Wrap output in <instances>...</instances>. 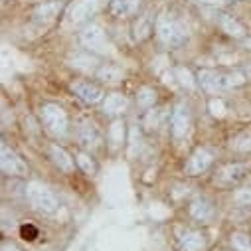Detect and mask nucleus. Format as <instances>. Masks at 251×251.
I'll use <instances>...</instances> for the list:
<instances>
[{"label": "nucleus", "mask_w": 251, "mask_h": 251, "mask_svg": "<svg viewBox=\"0 0 251 251\" xmlns=\"http://www.w3.org/2000/svg\"><path fill=\"white\" fill-rule=\"evenodd\" d=\"M156 36L168 48H180L188 40V28L168 12L156 18Z\"/></svg>", "instance_id": "f257e3e1"}, {"label": "nucleus", "mask_w": 251, "mask_h": 251, "mask_svg": "<svg viewBox=\"0 0 251 251\" xmlns=\"http://www.w3.org/2000/svg\"><path fill=\"white\" fill-rule=\"evenodd\" d=\"M40 119H42V125L44 129L55 137V139H61L68 135V129H70V117L66 113V109L57 105V103H44L42 109H40Z\"/></svg>", "instance_id": "f03ea898"}, {"label": "nucleus", "mask_w": 251, "mask_h": 251, "mask_svg": "<svg viewBox=\"0 0 251 251\" xmlns=\"http://www.w3.org/2000/svg\"><path fill=\"white\" fill-rule=\"evenodd\" d=\"M26 200L30 202V206L42 214H53L59 208V202L55 198V194L50 190V188L38 180H32L26 184Z\"/></svg>", "instance_id": "7ed1b4c3"}, {"label": "nucleus", "mask_w": 251, "mask_h": 251, "mask_svg": "<svg viewBox=\"0 0 251 251\" xmlns=\"http://www.w3.org/2000/svg\"><path fill=\"white\" fill-rule=\"evenodd\" d=\"M198 81L200 85L210 91V93H218L224 89H231L237 87L245 81V75L241 72H231V74H224V72H214V70H202L198 74Z\"/></svg>", "instance_id": "20e7f679"}, {"label": "nucleus", "mask_w": 251, "mask_h": 251, "mask_svg": "<svg viewBox=\"0 0 251 251\" xmlns=\"http://www.w3.org/2000/svg\"><path fill=\"white\" fill-rule=\"evenodd\" d=\"M0 168L6 176H26L28 174V164L20 158L16 151H12L8 145L2 143L0 147Z\"/></svg>", "instance_id": "39448f33"}, {"label": "nucleus", "mask_w": 251, "mask_h": 251, "mask_svg": "<svg viewBox=\"0 0 251 251\" xmlns=\"http://www.w3.org/2000/svg\"><path fill=\"white\" fill-rule=\"evenodd\" d=\"M79 42L85 50L95 51V53H107V50H109L107 40H105V32L97 24H87L79 32Z\"/></svg>", "instance_id": "423d86ee"}, {"label": "nucleus", "mask_w": 251, "mask_h": 251, "mask_svg": "<svg viewBox=\"0 0 251 251\" xmlns=\"http://www.w3.org/2000/svg\"><path fill=\"white\" fill-rule=\"evenodd\" d=\"M192 127V117H190V109L186 103H178L170 115V133L174 139H184L190 133Z\"/></svg>", "instance_id": "0eeeda50"}, {"label": "nucleus", "mask_w": 251, "mask_h": 251, "mask_svg": "<svg viewBox=\"0 0 251 251\" xmlns=\"http://www.w3.org/2000/svg\"><path fill=\"white\" fill-rule=\"evenodd\" d=\"M77 141L89 149V151H95L103 145V135L99 131V127L91 121V119H81L79 125H77Z\"/></svg>", "instance_id": "6e6552de"}, {"label": "nucleus", "mask_w": 251, "mask_h": 251, "mask_svg": "<svg viewBox=\"0 0 251 251\" xmlns=\"http://www.w3.org/2000/svg\"><path fill=\"white\" fill-rule=\"evenodd\" d=\"M212 162H214L212 151H208V149H196V151L190 154V158L186 160L184 172H186L188 176H198V174L206 172V170L212 166Z\"/></svg>", "instance_id": "1a4fd4ad"}, {"label": "nucleus", "mask_w": 251, "mask_h": 251, "mask_svg": "<svg viewBox=\"0 0 251 251\" xmlns=\"http://www.w3.org/2000/svg\"><path fill=\"white\" fill-rule=\"evenodd\" d=\"M249 172V164L247 162H235V164H227L224 166L218 176H216V182L220 186H233L237 182H241Z\"/></svg>", "instance_id": "9d476101"}, {"label": "nucleus", "mask_w": 251, "mask_h": 251, "mask_svg": "<svg viewBox=\"0 0 251 251\" xmlns=\"http://www.w3.org/2000/svg\"><path fill=\"white\" fill-rule=\"evenodd\" d=\"M72 91L87 105H97L99 101L105 99V93L99 85L91 83V81H74L72 83Z\"/></svg>", "instance_id": "9b49d317"}, {"label": "nucleus", "mask_w": 251, "mask_h": 251, "mask_svg": "<svg viewBox=\"0 0 251 251\" xmlns=\"http://www.w3.org/2000/svg\"><path fill=\"white\" fill-rule=\"evenodd\" d=\"M97 10H99V0H79L77 4H74L70 12V20L74 24H83L91 16H95Z\"/></svg>", "instance_id": "f8f14e48"}, {"label": "nucleus", "mask_w": 251, "mask_h": 251, "mask_svg": "<svg viewBox=\"0 0 251 251\" xmlns=\"http://www.w3.org/2000/svg\"><path fill=\"white\" fill-rule=\"evenodd\" d=\"M70 66L85 74H95L99 70V59L91 51H75L70 55Z\"/></svg>", "instance_id": "ddd939ff"}, {"label": "nucleus", "mask_w": 251, "mask_h": 251, "mask_svg": "<svg viewBox=\"0 0 251 251\" xmlns=\"http://www.w3.org/2000/svg\"><path fill=\"white\" fill-rule=\"evenodd\" d=\"M127 107H129V99L123 93H109L103 99V113L109 117H117V115L125 113Z\"/></svg>", "instance_id": "4468645a"}, {"label": "nucleus", "mask_w": 251, "mask_h": 251, "mask_svg": "<svg viewBox=\"0 0 251 251\" xmlns=\"http://www.w3.org/2000/svg\"><path fill=\"white\" fill-rule=\"evenodd\" d=\"M216 22H218V26H220L227 36H231V38H243V36H245V28H243V24L237 22L231 14L218 12Z\"/></svg>", "instance_id": "2eb2a0df"}, {"label": "nucleus", "mask_w": 251, "mask_h": 251, "mask_svg": "<svg viewBox=\"0 0 251 251\" xmlns=\"http://www.w3.org/2000/svg\"><path fill=\"white\" fill-rule=\"evenodd\" d=\"M50 156L53 160V164L59 168V170H64V172H72L75 168V162L72 158V154L64 149V147H59V145H51L50 147Z\"/></svg>", "instance_id": "dca6fc26"}, {"label": "nucleus", "mask_w": 251, "mask_h": 251, "mask_svg": "<svg viewBox=\"0 0 251 251\" xmlns=\"http://www.w3.org/2000/svg\"><path fill=\"white\" fill-rule=\"evenodd\" d=\"M180 247L182 251H202L206 247V237L200 231L186 229L184 233H180Z\"/></svg>", "instance_id": "f3484780"}, {"label": "nucleus", "mask_w": 251, "mask_h": 251, "mask_svg": "<svg viewBox=\"0 0 251 251\" xmlns=\"http://www.w3.org/2000/svg\"><path fill=\"white\" fill-rule=\"evenodd\" d=\"M141 2H143V0H111L109 8H111L113 16L127 18V16H131V14H135L139 10Z\"/></svg>", "instance_id": "a211bd4d"}, {"label": "nucleus", "mask_w": 251, "mask_h": 251, "mask_svg": "<svg viewBox=\"0 0 251 251\" xmlns=\"http://www.w3.org/2000/svg\"><path fill=\"white\" fill-rule=\"evenodd\" d=\"M190 216L198 222H210L214 216V206L208 198H196L190 204Z\"/></svg>", "instance_id": "6ab92c4d"}, {"label": "nucleus", "mask_w": 251, "mask_h": 251, "mask_svg": "<svg viewBox=\"0 0 251 251\" xmlns=\"http://www.w3.org/2000/svg\"><path fill=\"white\" fill-rule=\"evenodd\" d=\"M59 12H61V2H59V0H50V2H44V4H40L34 10V20H38V22H51Z\"/></svg>", "instance_id": "aec40b11"}, {"label": "nucleus", "mask_w": 251, "mask_h": 251, "mask_svg": "<svg viewBox=\"0 0 251 251\" xmlns=\"http://www.w3.org/2000/svg\"><path fill=\"white\" fill-rule=\"evenodd\" d=\"M152 16H151V12H145L143 16H139L137 18V22H135V26H133V30H135V40H139V42H143V40H147L149 36H151V32H152Z\"/></svg>", "instance_id": "412c9836"}, {"label": "nucleus", "mask_w": 251, "mask_h": 251, "mask_svg": "<svg viewBox=\"0 0 251 251\" xmlns=\"http://www.w3.org/2000/svg\"><path fill=\"white\" fill-rule=\"evenodd\" d=\"M95 77L101 79V81H109V83H115V81H121L123 79V70L113 66V64H103L99 66V70L95 72Z\"/></svg>", "instance_id": "4be33fe9"}, {"label": "nucleus", "mask_w": 251, "mask_h": 251, "mask_svg": "<svg viewBox=\"0 0 251 251\" xmlns=\"http://www.w3.org/2000/svg\"><path fill=\"white\" fill-rule=\"evenodd\" d=\"M137 103L141 109H151L154 103H156V91L149 85H143L139 91H137Z\"/></svg>", "instance_id": "5701e85b"}, {"label": "nucleus", "mask_w": 251, "mask_h": 251, "mask_svg": "<svg viewBox=\"0 0 251 251\" xmlns=\"http://www.w3.org/2000/svg\"><path fill=\"white\" fill-rule=\"evenodd\" d=\"M109 141L113 143V147H121L125 141V123L123 121H115L109 129Z\"/></svg>", "instance_id": "b1692460"}, {"label": "nucleus", "mask_w": 251, "mask_h": 251, "mask_svg": "<svg viewBox=\"0 0 251 251\" xmlns=\"http://www.w3.org/2000/svg\"><path fill=\"white\" fill-rule=\"evenodd\" d=\"M231 149L237 151V152H249V151H251V131L237 135V137L231 141Z\"/></svg>", "instance_id": "393cba45"}, {"label": "nucleus", "mask_w": 251, "mask_h": 251, "mask_svg": "<svg viewBox=\"0 0 251 251\" xmlns=\"http://www.w3.org/2000/svg\"><path fill=\"white\" fill-rule=\"evenodd\" d=\"M174 74H176V79L180 81L182 87H186V89H194V87H196V79H194V75H192L190 70H186V68H176Z\"/></svg>", "instance_id": "a878e982"}, {"label": "nucleus", "mask_w": 251, "mask_h": 251, "mask_svg": "<svg viewBox=\"0 0 251 251\" xmlns=\"http://www.w3.org/2000/svg\"><path fill=\"white\" fill-rule=\"evenodd\" d=\"M75 162H77V166L85 172V174H95V162H93V158H91V154H87V152H79L77 156H75Z\"/></svg>", "instance_id": "bb28decb"}, {"label": "nucleus", "mask_w": 251, "mask_h": 251, "mask_svg": "<svg viewBox=\"0 0 251 251\" xmlns=\"http://www.w3.org/2000/svg\"><path fill=\"white\" fill-rule=\"evenodd\" d=\"M231 245L237 251H251V239L243 233H233L231 235Z\"/></svg>", "instance_id": "cd10ccee"}, {"label": "nucleus", "mask_w": 251, "mask_h": 251, "mask_svg": "<svg viewBox=\"0 0 251 251\" xmlns=\"http://www.w3.org/2000/svg\"><path fill=\"white\" fill-rule=\"evenodd\" d=\"M210 111L214 117H224L226 115V103L222 99H212L210 101Z\"/></svg>", "instance_id": "c85d7f7f"}, {"label": "nucleus", "mask_w": 251, "mask_h": 251, "mask_svg": "<svg viewBox=\"0 0 251 251\" xmlns=\"http://www.w3.org/2000/svg\"><path fill=\"white\" fill-rule=\"evenodd\" d=\"M235 202H237L239 206H251V186L245 188V190H239V192L235 194Z\"/></svg>", "instance_id": "c756f323"}, {"label": "nucleus", "mask_w": 251, "mask_h": 251, "mask_svg": "<svg viewBox=\"0 0 251 251\" xmlns=\"http://www.w3.org/2000/svg\"><path fill=\"white\" fill-rule=\"evenodd\" d=\"M0 251H20V249H18L14 243H8V241H4V243H2V249H0Z\"/></svg>", "instance_id": "7c9ffc66"}, {"label": "nucleus", "mask_w": 251, "mask_h": 251, "mask_svg": "<svg viewBox=\"0 0 251 251\" xmlns=\"http://www.w3.org/2000/svg\"><path fill=\"white\" fill-rule=\"evenodd\" d=\"M196 2H200V4H212V6H220L224 0H196Z\"/></svg>", "instance_id": "2f4dec72"}, {"label": "nucleus", "mask_w": 251, "mask_h": 251, "mask_svg": "<svg viewBox=\"0 0 251 251\" xmlns=\"http://www.w3.org/2000/svg\"><path fill=\"white\" fill-rule=\"evenodd\" d=\"M243 46H245L247 50H251V38H249V40H245V42H243Z\"/></svg>", "instance_id": "473e14b6"}]
</instances>
